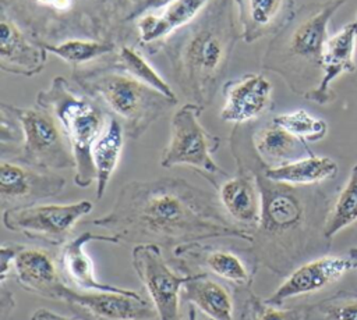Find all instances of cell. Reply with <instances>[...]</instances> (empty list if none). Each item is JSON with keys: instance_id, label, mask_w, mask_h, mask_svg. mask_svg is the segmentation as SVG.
Here are the masks:
<instances>
[{"instance_id": "9", "label": "cell", "mask_w": 357, "mask_h": 320, "mask_svg": "<svg viewBox=\"0 0 357 320\" xmlns=\"http://www.w3.org/2000/svg\"><path fill=\"white\" fill-rule=\"evenodd\" d=\"M92 209L93 203L85 199L73 203L10 207L3 211V224L7 230L22 232L28 238L59 245L67 242L68 234Z\"/></svg>"}, {"instance_id": "22", "label": "cell", "mask_w": 357, "mask_h": 320, "mask_svg": "<svg viewBox=\"0 0 357 320\" xmlns=\"http://www.w3.org/2000/svg\"><path fill=\"white\" fill-rule=\"evenodd\" d=\"M252 146L265 167H275L301 159L304 153L312 154L307 142L296 138L272 121L269 125L254 132Z\"/></svg>"}, {"instance_id": "32", "label": "cell", "mask_w": 357, "mask_h": 320, "mask_svg": "<svg viewBox=\"0 0 357 320\" xmlns=\"http://www.w3.org/2000/svg\"><path fill=\"white\" fill-rule=\"evenodd\" d=\"M244 313L245 320H311L310 305L280 309V306L271 305L254 295L247 298Z\"/></svg>"}, {"instance_id": "27", "label": "cell", "mask_w": 357, "mask_h": 320, "mask_svg": "<svg viewBox=\"0 0 357 320\" xmlns=\"http://www.w3.org/2000/svg\"><path fill=\"white\" fill-rule=\"evenodd\" d=\"M114 68H119L142 83L151 86L152 89L162 93L165 97L172 100L173 103H178V97L173 88L167 83V81L149 64L145 56L138 51L135 47L130 45H121L116 54L112 56V61L109 63Z\"/></svg>"}, {"instance_id": "15", "label": "cell", "mask_w": 357, "mask_h": 320, "mask_svg": "<svg viewBox=\"0 0 357 320\" xmlns=\"http://www.w3.org/2000/svg\"><path fill=\"white\" fill-rule=\"evenodd\" d=\"M47 51L13 18L0 15V68L10 74L33 77L46 65Z\"/></svg>"}, {"instance_id": "10", "label": "cell", "mask_w": 357, "mask_h": 320, "mask_svg": "<svg viewBox=\"0 0 357 320\" xmlns=\"http://www.w3.org/2000/svg\"><path fill=\"white\" fill-rule=\"evenodd\" d=\"M132 267L145 287L159 320H181L180 296L187 275H178L166 263L156 243H137L131 252Z\"/></svg>"}, {"instance_id": "34", "label": "cell", "mask_w": 357, "mask_h": 320, "mask_svg": "<svg viewBox=\"0 0 357 320\" xmlns=\"http://www.w3.org/2000/svg\"><path fill=\"white\" fill-rule=\"evenodd\" d=\"M173 1H176V0H134L131 13H130L127 21H128V24L135 22L142 15L160 11V10L166 8L169 4H172Z\"/></svg>"}, {"instance_id": "21", "label": "cell", "mask_w": 357, "mask_h": 320, "mask_svg": "<svg viewBox=\"0 0 357 320\" xmlns=\"http://www.w3.org/2000/svg\"><path fill=\"white\" fill-rule=\"evenodd\" d=\"M219 202L231 220L252 227L258 225L261 214V193L257 174L240 168L218 186Z\"/></svg>"}, {"instance_id": "5", "label": "cell", "mask_w": 357, "mask_h": 320, "mask_svg": "<svg viewBox=\"0 0 357 320\" xmlns=\"http://www.w3.org/2000/svg\"><path fill=\"white\" fill-rule=\"evenodd\" d=\"M74 82L119 117L131 139L141 138L169 107L176 106L158 90L110 64L92 70H74Z\"/></svg>"}, {"instance_id": "30", "label": "cell", "mask_w": 357, "mask_h": 320, "mask_svg": "<svg viewBox=\"0 0 357 320\" xmlns=\"http://www.w3.org/2000/svg\"><path fill=\"white\" fill-rule=\"evenodd\" d=\"M272 122L282 127L296 138L304 142H317L326 136L328 124L325 120L311 115L304 109H298L290 113L278 114L272 118Z\"/></svg>"}, {"instance_id": "23", "label": "cell", "mask_w": 357, "mask_h": 320, "mask_svg": "<svg viewBox=\"0 0 357 320\" xmlns=\"http://www.w3.org/2000/svg\"><path fill=\"white\" fill-rule=\"evenodd\" d=\"M181 296L209 320H233L234 306L229 291L204 273L188 274Z\"/></svg>"}, {"instance_id": "24", "label": "cell", "mask_w": 357, "mask_h": 320, "mask_svg": "<svg viewBox=\"0 0 357 320\" xmlns=\"http://www.w3.org/2000/svg\"><path fill=\"white\" fill-rule=\"evenodd\" d=\"M124 127L117 117H109L105 129L92 145L91 156L96 173V199H102L117 168L124 145Z\"/></svg>"}, {"instance_id": "11", "label": "cell", "mask_w": 357, "mask_h": 320, "mask_svg": "<svg viewBox=\"0 0 357 320\" xmlns=\"http://www.w3.org/2000/svg\"><path fill=\"white\" fill-rule=\"evenodd\" d=\"M60 301L85 320H159L153 303L134 289L77 291L66 285Z\"/></svg>"}, {"instance_id": "37", "label": "cell", "mask_w": 357, "mask_h": 320, "mask_svg": "<svg viewBox=\"0 0 357 320\" xmlns=\"http://www.w3.org/2000/svg\"><path fill=\"white\" fill-rule=\"evenodd\" d=\"M188 320H197V313L192 306H190V309H188Z\"/></svg>"}, {"instance_id": "1", "label": "cell", "mask_w": 357, "mask_h": 320, "mask_svg": "<svg viewBox=\"0 0 357 320\" xmlns=\"http://www.w3.org/2000/svg\"><path fill=\"white\" fill-rule=\"evenodd\" d=\"M220 202L184 178L163 177L126 184L110 211L92 220L120 242L188 245L204 239L237 238L247 243L254 235L231 223Z\"/></svg>"}, {"instance_id": "35", "label": "cell", "mask_w": 357, "mask_h": 320, "mask_svg": "<svg viewBox=\"0 0 357 320\" xmlns=\"http://www.w3.org/2000/svg\"><path fill=\"white\" fill-rule=\"evenodd\" d=\"M20 243H3L0 249V282L4 285L7 275L13 270L14 257L20 249Z\"/></svg>"}, {"instance_id": "4", "label": "cell", "mask_w": 357, "mask_h": 320, "mask_svg": "<svg viewBox=\"0 0 357 320\" xmlns=\"http://www.w3.org/2000/svg\"><path fill=\"white\" fill-rule=\"evenodd\" d=\"M344 0L305 6L275 33L266 47L262 67L283 78L303 97L321 81V58L328 40V25Z\"/></svg>"}, {"instance_id": "38", "label": "cell", "mask_w": 357, "mask_h": 320, "mask_svg": "<svg viewBox=\"0 0 357 320\" xmlns=\"http://www.w3.org/2000/svg\"><path fill=\"white\" fill-rule=\"evenodd\" d=\"M354 21H356V22H357V15H356V18H354Z\"/></svg>"}, {"instance_id": "16", "label": "cell", "mask_w": 357, "mask_h": 320, "mask_svg": "<svg viewBox=\"0 0 357 320\" xmlns=\"http://www.w3.org/2000/svg\"><path fill=\"white\" fill-rule=\"evenodd\" d=\"M356 46H357V22H347L340 31L329 36L325 42L321 70L322 77L315 89L304 96V99L317 104H326L332 100L333 93L331 85L340 75L356 71Z\"/></svg>"}, {"instance_id": "28", "label": "cell", "mask_w": 357, "mask_h": 320, "mask_svg": "<svg viewBox=\"0 0 357 320\" xmlns=\"http://www.w3.org/2000/svg\"><path fill=\"white\" fill-rule=\"evenodd\" d=\"M47 53H52L61 58L63 61L74 65H78L96 61L106 56H113L119 50V43L112 40H98L86 38H73L66 39L59 43H43L42 45Z\"/></svg>"}, {"instance_id": "29", "label": "cell", "mask_w": 357, "mask_h": 320, "mask_svg": "<svg viewBox=\"0 0 357 320\" xmlns=\"http://www.w3.org/2000/svg\"><path fill=\"white\" fill-rule=\"evenodd\" d=\"M357 223V164L353 166L347 182L337 193L325 221V237L332 239L342 230Z\"/></svg>"}, {"instance_id": "13", "label": "cell", "mask_w": 357, "mask_h": 320, "mask_svg": "<svg viewBox=\"0 0 357 320\" xmlns=\"http://www.w3.org/2000/svg\"><path fill=\"white\" fill-rule=\"evenodd\" d=\"M64 186L66 179L60 175L42 173L15 160L3 159L0 163V198L4 210L56 196Z\"/></svg>"}, {"instance_id": "3", "label": "cell", "mask_w": 357, "mask_h": 320, "mask_svg": "<svg viewBox=\"0 0 357 320\" xmlns=\"http://www.w3.org/2000/svg\"><path fill=\"white\" fill-rule=\"evenodd\" d=\"M234 10V0H211L188 25L149 50L163 51L183 95L202 109L213 100L241 38Z\"/></svg>"}, {"instance_id": "6", "label": "cell", "mask_w": 357, "mask_h": 320, "mask_svg": "<svg viewBox=\"0 0 357 320\" xmlns=\"http://www.w3.org/2000/svg\"><path fill=\"white\" fill-rule=\"evenodd\" d=\"M36 106L50 110L70 143L75 160L74 184L79 188L96 181L92 163V145L109 120L99 100L86 93H77L63 77L52 79L47 89L36 95Z\"/></svg>"}, {"instance_id": "12", "label": "cell", "mask_w": 357, "mask_h": 320, "mask_svg": "<svg viewBox=\"0 0 357 320\" xmlns=\"http://www.w3.org/2000/svg\"><path fill=\"white\" fill-rule=\"evenodd\" d=\"M357 269V249L343 256L322 255L298 264L284 281L265 299V302L282 306L287 299L317 292L337 280L347 271Z\"/></svg>"}, {"instance_id": "33", "label": "cell", "mask_w": 357, "mask_h": 320, "mask_svg": "<svg viewBox=\"0 0 357 320\" xmlns=\"http://www.w3.org/2000/svg\"><path fill=\"white\" fill-rule=\"evenodd\" d=\"M22 128L11 110L10 104L0 106V143H1V153L4 154L7 149L11 150L13 159L17 157L21 145H22Z\"/></svg>"}, {"instance_id": "31", "label": "cell", "mask_w": 357, "mask_h": 320, "mask_svg": "<svg viewBox=\"0 0 357 320\" xmlns=\"http://www.w3.org/2000/svg\"><path fill=\"white\" fill-rule=\"evenodd\" d=\"M311 320H357V289H342L310 305Z\"/></svg>"}, {"instance_id": "18", "label": "cell", "mask_w": 357, "mask_h": 320, "mask_svg": "<svg viewBox=\"0 0 357 320\" xmlns=\"http://www.w3.org/2000/svg\"><path fill=\"white\" fill-rule=\"evenodd\" d=\"M91 241L120 243V239L112 234H95L89 231L81 232L79 235L63 243V249L59 259L63 275L68 278V281L74 287L82 291H124L126 288L105 284L98 280L92 259L85 252L86 243H89Z\"/></svg>"}, {"instance_id": "8", "label": "cell", "mask_w": 357, "mask_h": 320, "mask_svg": "<svg viewBox=\"0 0 357 320\" xmlns=\"http://www.w3.org/2000/svg\"><path fill=\"white\" fill-rule=\"evenodd\" d=\"M11 106V104H10ZM22 128V145L15 161L38 170L75 168L70 143L54 114L40 106H11Z\"/></svg>"}, {"instance_id": "20", "label": "cell", "mask_w": 357, "mask_h": 320, "mask_svg": "<svg viewBox=\"0 0 357 320\" xmlns=\"http://www.w3.org/2000/svg\"><path fill=\"white\" fill-rule=\"evenodd\" d=\"M211 0H176L160 13H149L135 24L138 43L151 50L177 29L188 25Z\"/></svg>"}, {"instance_id": "36", "label": "cell", "mask_w": 357, "mask_h": 320, "mask_svg": "<svg viewBox=\"0 0 357 320\" xmlns=\"http://www.w3.org/2000/svg\"><path fill=\"white\" fill-rule=\"evenodd\" d=\"M31 320H81V319L68 317V316L56 313V312H53V310H50V309L39 307V309H36V310L32 313Z\"/></svg>"}, {"instance_id": "19", "label": "cell", "mask_w": 357, "mask_h": 320, "mask_svg": "<svg viewBox=\"0 0 357 320\" xmlns=\"http://www.w3.org/2000/svg\"><path fill=\"white\" fill-rule=\"evenodd\" d=\"M294 0H234L241 39L254 43L278 33L293 15Z\"/></svg>"}, {"instance_id": "17", "label": "cell", "mask_w": 357, "mask_h": 320, "mask_svg": "<svg viewBox=\"0 0 357 320\" xmlns=\"http://www.w3.org/2000/svg\"><path fill=\"white\" fill-rule=\"evenodd\" d=\"M13 270L17 282L26 291L39 296L60 301V295L67 285L56 267L52 255L42 248L20 246Z\"/></svg>"}, {"instance_id": "2", "label": "cell", "mask_w": 357, "mask_h": 320, "mask_svg": "<svg viewBox=\"0 0 357 320\" xmlns=\"http://www.w3.org/2000/svg\"><path fill=\"white\" fill-rule=\"evenodd\" d=\"M257 182L261 214L254 242L268 269L290 273L310 255L331 249L332 239L324 232L331 203L322 191L275 182L264 174H257Z\"/></svg>"}, {"instance_id": "14", "label": "cell", "mask_w": 357, "mask_h": 320, "mask_svg": "<svg viewBox=\"0 0 357 320\" xmlns=\"http://www.w3.org/2000/svg\"><path fill=\"white\" fill-rule=\"evenodd\" d=\"M273 86L264 74H248L225 85V104L220 118L231 124H245L268 111Z\"/></svg>"}, {"instance_id": "25", "label": "cell", "mask_w": 357, "mask_h": 320, "mask_svg": "<svg viewBox=\"0 0 357 320\" xmlns=\"http://www.w3.org/2000/svg\"><path fill=\"white\" fill-rule=\"evenodd\" d=\"M337 170V163L333 159L310 154L280 166L265 167L262 174L275 182L294 186H311L335 178Z\"/></svg>"}, {"instance_id": "26", "label": "cell", "mask_w": 357, "mask_h": 320, "mask_svg": "<svg viewBox=\"0 0 357 320\" xmlns=\"http://www.w3.org/2000/svg\"><path fill=\"white\" fill-rule=\"evenodd\" d=\"M174 256H190L195 260L199 259L201 264L211 273L237 287H248L252 280L244 262L236 253L225 249L199 248L198 243H188L177 246Z\"/></svg>"}, {"instance_id": "7", "label": "cell", "mask_w": 357, "mask_h": 320, "mask_svg": "<svg viewBox=\"0 0 357 320\" xmlns=\"http://www.w3.org/2000/svg\"><path fill=\"white\" fill-rule=\"evenodd\" d=\"M202 110L201 106L188 102L174 111L170 120V138L160 156L162 167L188 166L204 175H226L213 159L220 139L199 122Z\"/></svg>"}]
</instances>
